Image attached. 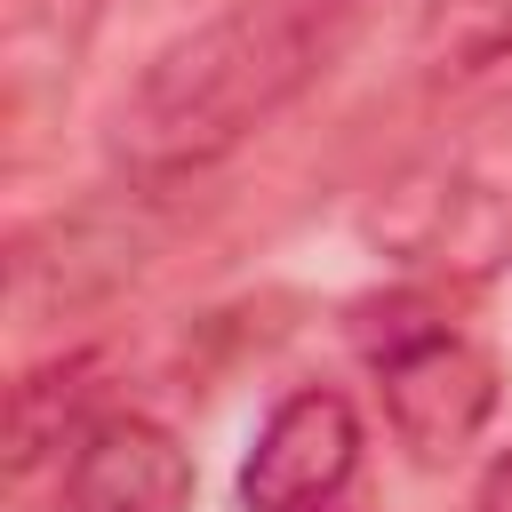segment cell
Returning <instances> with one entry per match:
<instances>
[{
  "mask_svg": "<svg viewBox=\"0 0 512 512\" xmlns=\"http://www.w3.org/2000/svg\"><path fill=\"white\" fill-rule=\"evenodd\" d=\"M360 0H232L160 40L104 112V160L120 184L176 192L264 136L344 48Z\"/></svg>",
  "mask_w": 512,
  "mask_h": 512,
  "instance_id": "6da1fadb",
  "label": "cell"
},
{
  "mask_svg": "<svg viewBox=\"0 0 512 512\" xmlns=\"http://www.w3.org/2000/svg\"><path fill=\"white\" fill-rule=\"evenodd\" d=\"M344 336L360 352V368L376 376L384 424L416 464H448L480 440V424L496 416V360L448 320L440 296L424 288H384L360 296L344 312Z\"/></svg>",
  "mask_w": 512,
  "mask_h": 512,
  "instance_id": "7a4b0ae2",
  "label": "cell"
},
{
  "mask_svg": "<svg viewBox=\"0 0 512 512\" xmlns=\"http://www.w3.org/2000/svg\"><path fill=\"white\" fill-rule=\"evenodd\" d=\"M152 248H160V192L112 176V192H88L8 240V304L24 328L96 312L152 264Z\"/></svg>",
  "mask_w": 512,
  "mask_h": 512,
  "instance_id": "3957f363",
  "label": "cell"
},
{
  "mask_svg": "<svg viewBox=\"0 0 512 512\" xmlns=\"http://www.w3.org/2000/svg\"><path fill=\"white\" fill-rule=\"evenodd\" d=\"M360 472V408L336 384H304L272 400L240 456V504L248 512H320Z\"/></svg>",
  "mask_w": 512,
  "mask_h": 512,
  "instance_id": "277c9868",
  "label": "cell"
},
{
  "mask_svg": "<svg viewBox=\"0 0 512 512\" xmlns=\"http://www.w3.org/2000/svg\"><path fill=\"white\" fill-rule=\"evenodd\" d=\"M64 512H192V448L144 408H104L64 456Z\"/></svg>",
  "mask_w": 512,
  "mask_h": 512,
  "instance_id": "5b68a950",
  "label": "cell"
},
{
  "mask_svg": "<svg viewBox=\"0 0 512 512\" xmlns=\"http://www.w3.org/2000/svg\"><path fill=\"white\" fill-rule=\"evenodd\" d=\"M96 376H104L96 352H48L40 368L16 376V392H8V472L16 480L40 472V464H64L72 440L104 416L96 408Z\"/></svg>",
  "mask_w": 512,
  "mask_h": 512,
  "instance_id": "8992f818",
  "label": "cell"
},
{
  "mask_svg": "<svg viewBox=\"0 0 512 512\" xmlns=\"http://www.w3.org/2000/svg\"><path fill=\"white\" fill-rule=\"evenodd\" d=\"M416 48L448 88H504L512 80V0H424Z\"/></svg>",
  "mask_w": 512,
  "mask_h": 512,
  "instance_id": "52a82bcc",
  "label": "cell"
},
{
  "mask_svg": "<svg viewBox=\"0 0 512 512\" xmlns=\"http://www.w3.org/2000/svg\"><path fill=\"white\" fill-rule=\"evenodd\" d=\"M472 512H512V448H496L472 480Z\"/></svg>",
  "mask_w": 512,
  "mask_h": 512,
  "instance_id": "ba28073f",
  "label": "cell"
},
{
  "mask_svg": "<svg viewBox=\"0 0 512 512\" xmlns=\"http://www.w3.org/2000/svg\"><path fill=\"white\" fill-rule=\"evenodd\" d=\"M320 512H344V504H320Z\"/></svg>",
  "mask_w": 512,
  "mask_h": 512,
  "instance_id": "9c48e42d",
  "label": "cell"
}]
</instances>
